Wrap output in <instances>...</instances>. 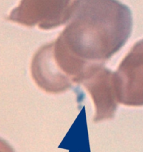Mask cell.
I'll return each instance as SVG.
<instances>
[{
	"instance_id": "cell-2",
	"label": "cell",
	"mask_w": 143,
	"mask_h": 152,
	"mask_svg": "<svg viewBox=\"0 0 143 152\" xmlns=\"http://www.w3.org/2000/svg\"><path fill=\"white\" fill-rule=\"evenodd\" d=\"M77 0H21L7 20L24 26L55 29L70 20Z\"/></svg>"
},
{
	"instance_id": "cell-3",
	"label": "cell",
	"mask_w": 143,
	"mask_h": 152,
	"mask_svg": "<svg viewBox=\"0 0 143 152\" xmlns=\"http://www.w3.org/2000/svg\"><path fill=\"white\" fill-rule=\"evenodd\" d=\"M92 97L95 108L94 123L111 120L118 107L115 73L98 64L89 66L80 81Z\"/></svg>"
},
{
	"instance_id": "cell-5",
	"label": "cell",
	"mask_w": 143,
	"mask_h": 152,
	"mask_svg": "<svg viewBox=\"0 0 143 152\" xmlns=\"http://www.w3.org/2000/svg\"><path fill=\"white\" fill-rule=\"evenodd\" d=\"M0 152H15L13 148L4 140L0 138Z\"/></svg>"
},
{
	"instance_id": "cell-4",
	"label": "cell",
	"mask_w": 143,
	"mask_h": 152,
	"mask_svg": "<svg viewBox=\"0 0 143 152\" xmlns=\"http://www.w3.org/2000/svg\"><path fill=\"white\" fill-rule=\"evenodd\" d=\"M114 73L119 103L143 106V39L133 46Z\"/></svg>"
},
{
	"instance_id": "cell-1",
	"label": "cell",
	"mask_w": 143,
	"mask_h": 152,
	"mask_svg": "<svg viewBox=\"0 0 143 152\" xmlns=\"http://www.w3.org/2000/svg\"><path fill=\"white\" fill-rule=\"evenodd\" d=\"M131 30L130 10L118 0H77L69 22L53 42L72 67L84 73L120 50Z\"/></svg>"
}]
</instances>
